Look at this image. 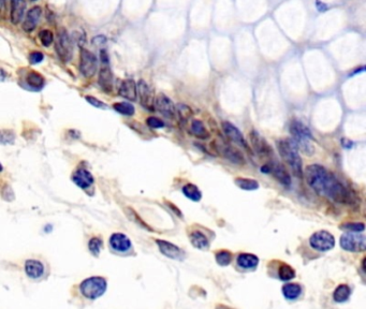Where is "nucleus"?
Segmentation results:
<instances>
[{"mask_svg": "<svg viewBox=\"0 0 366 309\" xmlns=\"http://www.w3.org/2000/svg\"><path fill=\"white\" fill-rule=\"evenodd\" d=\"M101 247H102V241L100 239H98V237H93V239L88 243V248H89L90 253L96 257L99 256Z\"/></svg>", "mask_w": 366, "mask_h": 309, "instance_id": "35", "label": "nucleus"}, {"mask_svg": "<svg viewBox=\"0 0 366 309\" xmlns=\"http://www.w3.org/2000/svg\"><path fill=\"white\" fill-rule=\"evenodd\" d=\"M154 105L156 106V109L159 111V113H161L164 117L169 118V120H175L176 108L173 101L169 97H167L166 94L160 93L159 96L156 98Z\"/></svg>", "mask_w": 366, "mask_h": 309, "instance_id": "11", "label": "nucleus"}, {"mask_svg": "<svg viewBox=\"0 0 366 309\" xmlns=\"http://www.w3.org/2000/svg\"><path fill=\"white\" fill-rule=\"evenodd\" d=\"M99 85L105 92H111L113 89V73L108 64H103L100 69Z\"/></svg>", "mask_w": 366, "mask_h": 309, "instance_id": "18", "label": "nucleus"}, {"mask_svg": "<svg viewBox=\"0 0 366 309\" xmlns=\"http://www.w3.org/2000/svg\"><path fill=\"white\" fill-rule=\"evenodd\" d=\"M231 261H232V254L227 250H223L216 254V262L221 266L229 265Z\"/></svg>", "mask_w": 366, "mask_h": 309, "instance_id": "33", "label": "nucleus"}, {"mask_svg": "<svg viewBox=\"0 0 366 309\" xmlns=\"http://www.w3.org/2000/svg\"><path fill=\"white\" fill-rule=\"evenodd\" d=\"M309 245L317 252H328L334 248L335 239L334 236L327 231H318L315 232L309 239Z\"/></svg>", "mask_w": 366, "mask_h": 309, "instance_id": "7", "label": "nucleus"}, {"mask_svg": "<svg viewBox=\"0 0 366 309\" xmlns=\"http://www.w3.org/2000/svg\"><path fill=\"white\" fill-rule=\"evenodd\" d=\"M5 7V0H0V11H2V9H4Z\"/></svg>", "mask_w": 366, "mask_h": 309, "instance_id": "45", "label": "nucleus"}, {"mask_svg": "<svg viewBox=\"0 0 366 309\" xmlns=\"http://www.w3.org/2000/svg\"><path fill=\"white\" fill-rule=\"evenodd\" d=\"M282 291L287 300L294 301V300H297L300 298V295L302 294V287L299 283L289 282V283L284 284Z\"/></svg>", "mask_w": 366, "mask_h": 309, "instance_id": "25", "label": "nucleus"}, {"mask_svg": "<svg viewBox=\"0 0 366 309\" xmlns=\"http://www.w3.org/2000/svg\"><path fill=\"white\" fill-rule=\"evenodd\" d=\"M39 38H40V41L41 43L44 45V46H50L53 41H54V34L51 30H48V29H44L42 31H40L39 33Z\"/></svg>", "mask_w": 366, "mask_h": 309, "instance_id": "36", "label": "nucleus"}, {"mask_svg": "<svg viewBox=\"0 0 366 309\" xmlns=\"http://www.w3.org/2000/svg\"><path fill=\"white\" fill-rule=\"evenodd\" d=\"M42 14V9L40 7H33L31 8L28 12L25 21L23 24V29L26 32H31L36 25H38V22L41 17Z\"/></svg>", "mask_w": 366, "mask_h": 309, "instance_id": "17", "label": "nucleus"}, {"mask_svg": "<svg viewBox=\"0 0 366 309\" xmlns=\"http://www.w3.org/2000/svg\"><path fill=\"white\" fill-rule=\"evenodd\" d=\"M278 277L284 281H290L296 278V271L292 268L290 265L283 263L282 266L278 269Z\"/></svg>", "mask_w": 366, "mask_h": 309, "instance_id": "30", "label": "nucleus"}, {"mask_svg": "<svg viewBox=\"0 0 366 309\" xmlns=\"http://www.w3.org/2000/svg\"><path fill=\"white\" fill-rule=\"evenodd\" d=\"M13 140V136L9 131H0V143L7 144Z\"/></svg>", "mask_w": 366, "mask_h": 309, "instance_id": "41", "label": "nucleus"}, {"mask_svg": "<svg viewBox=\"0 0 366 309\" xmlns=\"http://www.w3.org/2000/svg\"><path fill=\"white\" fill-rule=\"evenodd\" d=\"M80 289L85 298L96 300L104 294L106 290V280L102 277H90L81 283Z\"/></svg>", "mask_w": 366, "mask_h": 309, "instance_id": "4", "label": "nucleus"}, {"mask_svg": "<svg viewBox=\"0 0 366 309\" xmlns=\"http://www.w3.org/2000/svg\"><path fill=\"white\" fill-rule=\"evenodd\" d=\"M303 175H305L307 184L315 191L323 196H325V192L335 176L333 173L327 171L324 166L316 163L308 165L305 172H303Z\"/></svg>", "mask_w": 366, "mask_h": 309, "instance_id": "2", "label": "nucleus"}, {"mask_svg": "<svg viewBox=\"0 0 366 309\" xmlns=\"http://www.w3.org/2000/svg\"><path fill=\"white\" fill-rule=\"evenodd\" d=\"M72 41H75L82 49L83 45L86 43V37H85V33L80 30L73 31L72 32Z\"/></svg>", "mask_w": 366, "mask_h": 309, "instance_id": "38", "label": "nucleus"}, {"mask_svg": "<svg viewBox=\"0 0 366 309\" xmlns=\"http://www.w3.org/2000/svg\"><path fill=\"white\" fill-rule=\"evenodd\" d=\"M72 181L82 189H87L94 184L93 175L85 169H79L72 176Z\"/></svg>", "mask_w": 366, "mask_h": 309, "instance_id": "20", "label": "nucleus"}, {"mask_svg": "<svg viewBox=\"0 0 366 309\" xmlns=\"http://www.w3.org/2000/svg\"><path fill=\"white\" fill-rule=\"evenodd\" d=\"M219 149H221L223 156L230 162H232L233 164H239V165L245 164V157L243 156V153L237 148L231 145L224 144V145H219Z\"/></svg>", "mask_w": 366, "mask_h": 309, "instance_id": "16", "label": "nucleus"}, {"mask_svg": "<svg viewBox=\"0 0 366 309\" xmlns=\"http://www.w3.org/2000/svg\"><path fill=\"white\" fill-rule=\"evenodd\" d=\"M25 272H26L28 277L35 279V278H39L43 275L44 266L40 262V261L28 260L25 263Z\"/></svg>", "mask_w": 366, "mask_h": 309, "instance_id": "23", "label": "nucleus"}, {"mask_svg": "<svg viewBox=\"0 0 366 309\" xmlns=\"http://www.w3.org/2000/svg\"><path fill=\"white\" fill-rule=\"evenodd\" d=\"M351 290L347 284H339L333 293V299L336 303H344L350 298Z\"/></svg>", "mask_w": 366, "mask_h": 309, "instance_id": "27", "label": "nucleus"}, {"mask_svg": "<svg viewBox=\"0 0 366 309\" xmlns=\"http://www.w3.org/2000/svg\"><path fill=\"white\" fill-rule=\"evenodd\" d=\"M316 7H317V9H318V11H320V12H323V11L327 10V6L325 4H323V3H321L320 0H317Z\"/></svg>", "mask_w": 366, "mask_h": 309, "instance_id": "44", "label": "nucleus"}, {"mask_svg": "<svg viewBox=\"0 0 366 309\" xmlns=\"http://www.w3.org/2000/svg\"><path fill=\"white\" fill-rule=\"evenodd\" d=\"M341 229L350 232H363L365 230V225L363 222H346L341 225Z\"/></svg>", "mask_w": 366, "mask_h": 309, "instance_id": "37", "label": "nucleus"}, {"mask_svg": "<svg viewBox=\"0 0 366 309\" xmlns=\"http://www.w3.org/2000/svg\"><path fill=\"white\" fill-rule=\"evenodd\" d=\"M189 240L193 247H196L200 250H206L210 247V241L207 237L200 231H193L189 234Z\"/></svg>", "mask_w": 366, "mask_h": 309, "instance_id": "24", "label": "nucleus"}, {"mask_svg": "<svg viewBox=\"0 0 366 309\" xmlns=\"http://www.w3.org/2000/svg\"><path fill=\"white\" fill-rule=\"evenodd\" d=\"M268 164H270V168H271V174H273V176L276 178V180L285 187H290L291 176L285 166L276 160L268 162Z\"/></svg>", "mask_w": 366, "mask_h": 309, "instance_id": "14", "label": "nucleus"}, {"mask_svg": "<svg viewBox=\"0 0 366 309\" xmlns=\"http://www.w3.org/2000/svg\"><path fill=\"white\" fill-rule=\"evenodd\" d=\"M182 194L186 196L191 201L199 202L202 198V194L200 191V189L193 184H187L182 187Z\"/></svg>", "mask_w": 366, "mask_h": 309, "instance_id": "29", "label": "nucleus"}, {"mask_svg": "<svg viewBox=\"0 0 366 309\" xmlns=\"http://www.w3.org/2000/svg\"><path fill=\"white\" fill-rule=\"evenodd\" d=\"M190 132L200 140H207L210 138L209 130L200 120H193L190 125Z\"/></svg>", "mask_w": 366, "mask_h": 309, "instance_id": "26", "label": "nucleus"}, {"mask_svg": "<svg viewBox=\"0 0 366 309\" xmlns=\"http://www.w3.org/2000/svg\"><path fill=\"white\" fill-rule=\"evenodd\" d=\"M137 93H138V88L136 82L130 79L123 81L119 87V96L130 101H136Z\"/></svg>", "mask_w": 366, "mask_h": 309, "instance_id": "19", "label": "nucleus"}, {"mask_svg": "<svg viewBox=\"0 0 366 309\" xmlns=\"http://www.w3.org/2000/svg\"><path fill=\"white\" fill-rule=\"evenodd\" d=\"M55 49L59 58L64 63L71 62L73 57V41L66 29H62L59 31L57 41L55 43Z\"/></svg>", "mask_w": 366, "mask_h": 309, "instance_id": "6", "label": "nucleus"}, {"mask_svg": "<svg viewBox=\"0 0 366 309\" xmlns=\"http://www.w3.org/2000/svg\"><path fill=\"white\" fill-rule=\"evenodd\" d=\"M85 99H86V101H88L92 105L96 106V108H102V109H105V105H104V103H102V102H101L100 100H98V99H96V98L90 97V96L86 97Z\"/></svg>", "mask_w": 366, "mask_h": 309, "instance_id": "42", "label": "nucleus"}, {"mask_svg": "<svg viewBox=\"0 0 366 309\" xmlns=\"http://www.w3.org/2000/svg\"><path fill=\"white\" fill-rule=\"evenodd\" d=\"M236 263L243 269H254L259 264V258L252 254H241L236 259Z\"/></svg>", "mask_w": 366, "mask_h": 309, "instance_id": "22", "label": "nucleus"}, {"mask_svg": "<svg viewBox=\"0 0 366 309\" xmlns=\"http://www.w3.org/2000/svg\"><path fill=\"white\" fill-rule=\"evenodd\" d=\"M106 42V38L104 37V35L102 34H99V35H97V37L93 38V43L95 45H102Z\"/></svg>", "mask_w": 366, "mask_h": 309, "instance_id": "43", "label": "nucleus"}, {"mask_svg": "<svg viewBox=\"0 0 366 309\" xmlns=\"http://www.w3.org/2000/svg\"><path fill=\"white\" fill-rule=\"evenodd\" d=\"M0 171H3V166H2V163H0Z\"/></svg>", "mask_w": 366, "mask_h": 309, "instance_id": "46", "label": "nucleus"}, {"mask_svg": "<svg viewBox=\"0 0 366 309\" xmlns=\"http://www.w3.org/2000/svg\"><path fill=\"white\" fill-rule=\"evenodd\" d=\"M31 2H35V0H31Z\"/></svg>", "mask_w": 366, "mask_h": 309, "instance_id": "47", "label": "nucleus"}, {"mask_svg": "<svg viewBox=\"0 0 366 309\" xmlns=\"http://www.w3.org/2000/svg\"><path fill=\"white\" fill-rule=\"evenodd\" d=\"M222 126H223L225 134L227 136V138L230 141H232L233 143L236 144L237 146H241L244 149H246L248 152H251V149L248 146L246 139L244 138L243 133L241 132V130L237 127H235L232 123H230V122H223Z\"/></svg>", "mask_w": 366, "mask_h": 309, "instance_id": "10", "label": "nucleus"}, {"mask_svg": "<svg viewBox=\"0 0 366 309\" xmlns=\"http://www.w3.org/2000/svg\"><path fill=\"white\" fill-rule=\"evenodd\" d=\"M97 67H98V62L97 57L89 51L81 49V63H80V71L81 73L87 79L93 78L96 74Z\"/></svg>", "mask_w": 366, "mask_h": 309, "instance_id": "9", "label": "nucleus"}, {"mask_svg": "<svg viewBox=\"0 0 366 309\" xmlns=\"http://www.w3.org/2000/svg\"><path fill=\"white\" fill-rule=\"evenodd\" d=\"M43 58H44V55L41 52H32L29 55V62L32 65L40 64L43 61Z\"/></svg>", "mask_w": 366, "mask_h": 309, "instance_id": "40", "label": "nucleus"}, {"mask_svg": "<svg viewBox=\"0 0 366 309\" xmlns=\"http://www.w3.org/2000/svg\"><path fill=\"white\" fill-rule=\"evenodd\" d=\"M290 133L292 136V140L295 141V143L297 144L298 148L304 152L307 153L308 156H310L312 153H314L315 148L312 144L313 140V134L310 132V130L308 129L307 126H305L303 123L299 121H292L290 123Z\"/></svg>", "mask_w": 366, "mask_h": 309, "instance_id": "3", "label": "nucleus"}, {"mask_svg": "<svg viewBox=\"0 0 366 309\" xmlns=\"http://www.w3.org/2000/svg\"><path fill=\"white\" fill-rule=\"evenodd\" d=\"M109 245L118 253H126L131 248V241L123 233H114L109 237Z\"/></svg>", "mask_w": 366, "mask_h": 309, "instance_id": "15", "label": "nucleus"}, {"mask_svg": "<svg viewBox=\"0 0 366 309\" xmlns=\"http://www.w3.org/2000/svg\"><path fill=\"white\" fill-rule=\"evenodd\" d=\"M113 108L119 114L126 115V116H132L134 114V112H136V110H134V106L131 103H127V102L115 103L113 105Z\"/></svg>", "mask_w": 366, "mask_h": 309, "instance_id": "32", "label": "nucleus"}, {"mask_svg": "<svg viewBox=\"0 0 366 309\" xmlns=\"http://www.w3.org/2000/svg\"><path fill=\"white\" fill-rule=\"evenodd\" d=\"M177 114L182 122L187 123L189 118L192 116V110L186 104H178Z\"/></svg>", "mask_w": 366, "mask_h": 309, "instance_id": "34", "label": "nucleus"}, {"mask_svg": "<svg viewBox=\"0 0 366 309\" xmlns=\"http://www.w3.org/2000/svg\"><path fill=\"white\" fill-rule=\"evenodd\" d=\"M340 247L350 253H363L366 249V239L360 232H345L340 236Z\"/></svg>", "mask_w": 366, "mask_h": 309, "instance_id": "5", "label": "nucleus"}, {"mask_svg": "<svg viewBox=\"0 0 366 309\" xmlns=\"http://www.w3.org/2000/svg\"><path fill=\"white\" fill-rule=\"evenodd\" d=\"M156 243L159 247V250L162 255H164L167 258L173 259V260H178L181 261L184 260L185 258V253L181 250L179 247H177L176 245L169 243L167 241L163 240H156Z\"/></svg>", "mask_w": 366, "mask_h": 309, "instance_id": "12", "label": "nucleus"}, {"mask_svg": "<svg viewBox=\"0 0 366 309\" xmlns=\"http://www.w3.org/2000/svg\"><path fill=\"white\" fill-rule=\"evenodd\" d=\"M26 3L25 0H11V22L17 25L22 21L25 12Z\"/></svg>", "mask_w": 366, "mask_h": 309, "instance_id": "21", "label": "nucleus"}, {"mask_svg": "<svg viewBox=\"0 0 366 309\" xmlns=\"http://www.w3.org/2000/svg\"><path fill=\"white\" fill-rule=\"evenodd\" d=\"M277 148L280 157L288 164L295 176L303 178V161L295 141L289 138L279 140L277 142Z\"/></svg>", "mask_w": 366, "mask_h": 309, "instance_id": "1", "label": "nucleus"}, {"mask_svg": "<svg viewBox=\"0 0 366 309\" xmlns=\"http://www.w3.org/2000/svg\"><path fill=\"white\" fill-rule=\"evenodd\" d=\"M146 124H148V126L152 129H160V128H163L164 127V123L163 121H161L160 118H158V117H149L148 118V121H146Z\"/></svg>", "mask_w": 366, "mask_h": 309, "instance_id": "39", "label": "nucleus"}, {"mask_svg": "<svg viewBox=\"0 0 366 309\" xmlns=\"http://www.w3.org/2000/svg\"><path fill=\"white\" fill-rule=\"evenodd\" d=\"M28 85L34 89H40L44 86V78L38 72H30L26 79Z\"/></svg>", "mask_w": 366, "mask_h": 309, "instance_id": "31", "label": "nucleus"}, {"mask_svg": "<svg viewBox=\"0 0 366 309\" xmlns=\"http://www.w3.org/2000/svg\"><path fill=\"white\" fill-rule=\"evenodd\" d=\"M137 88H138V91H139L141 104L144 106L146 110L154 111V108H155L154 98H153V93H152V90H151L150 86L148 85V83H146L143 80L139 81Z\"/></svg>", "mask_w": 366, "mask_h": 309, "instance_id": "13", "label": "nucleus"}, {"mask_svg": "<svg viewBox=\"0 0 366 309\" xmlns=\"http://www.w3.org/2000/svg\"><path fill=\"white\" fill-rule=\"evenodd\" d=\"M235 184L242 190H246V191H252V190H257L259 188V183L252 180V178H245V177H237L235 180Z\"/></svg>", "mask_w": 366, "mask_h": 309, "instance_id": "28", "label": "nucleus"}, {"mask_svg": "<svg viewBox=\"0 0 366 309\" xmlns=\"http://www.w3.org/2000/svg\"><path fill=\"white\" fill-rule=\"evenodd\" d=\"M249 138H250L252 148L259 157L264 159L273 158L274 151L264 138H262L257 131H254V130H252L250 132Z\"/></svg>", "mask_w": 366, "mask_h": 309, "instance_id": "8", "label": "nucleus"}]
</instances>
